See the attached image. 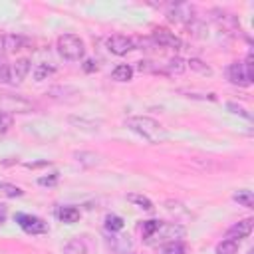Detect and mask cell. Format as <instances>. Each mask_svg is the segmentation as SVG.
<instances>
[{"mask_svg": "<svg viewBox=\"0 0 254 254\" xmlns=\"http://www.w3.org/2000/svg\"><path fill=\"white\" fill-rule=\"evenodd\" d=\"M123 226H125V222H123V218L117 216V214H109V216L105 218V228L111 230V232H119V230H123Z\"/></svg>", "mask_w": 254, "mask_h": 254, "instance_id": "d6986e66", "label": "cell"}, {"mask_svg": "<svg viewBox=\"0 0 254 254\" xmlns=\"http://www.w3.org/2000/svg\"><path fill=\"white\" fill-rule=\"evenodd\" d=\"M0 101H2L8 109H12V111L26 113V111L32 109V103H30V101H26V99H22V97H14V95H10V93H0Z\"/></svg>", "mask_w": 254, "mask_h": 254, "instance_id": "ba28073f", "label": "cell"}, {"mask_svg": "<svg viewBox=\"0 0 254 254\" xmlns=\"http://www.w3.org/2000/svg\"><path fill=\"white\" fill-rule=\"evenodd\" d=\"M107 50L115 56H125L127 52L135 50V40L127 38V36H121V34H115V36L107 38Z\"/></svg>", "mask_w": 254, "mask_h": 254, "instance_id": "5b68a950", "label": "cell"}, {"mask_svg": "<svg viewBox=\"0 0 254 254\" xmlns=\"http://www.w3.org/2000/svg\"><path fill=\"white\" fill-rule=\"evenodd\" d=\"M252 218H246V220H240L238 224H234L228 232H226V238H234V240H240V238H246L250 236L252 232Z\"/></svg>", "mask_w": 254, "mask_h": 254, "instance_id": "30bf717a", "label": "cell"}, {"mask_svg": "<svg viewBox=\"0 0 254 254\" xmlns=\"http://www.w3.org/2000/svg\"><path fill=\"white\" fill-rule=\"evenodd\" d=\"M10 125H12V115L6 111H0V133H6Z\"/></svg>", "mask_w": 254, "mask_h": 254, "instance_id": "484cf974", "label": "cell"}, {"mask_svg": "<svg viewBox=\"0 0 254 254\" xmlns=\"http://www.w3.org/2000/svg\"><path fill=\"white\" fill-rule=\"evenodd\" d=\"M58 52L67 62H79L85 54V48L75 34H62L58 38Z\"/></svg>", "mask_w": 254, "mask_h": 254, "instance_id": "3957f363", "label": "cell"}, {"mask_svg": "<svg viewBox=\"0 0 254 254\" xmlns=\"http://www.w3.org/2000/svg\"><path fill=\"white\" fill-rule=\"evenodd\" d=\"M44 165H48V161H42V163H28L26 167H28V169H36V167H44Z\"/></svg>", "mask_w": 254, "mask_h": 254, "instance_id": "d6a6232c", "label": "cell"}, {"mask_svg": "<svg viewBox=\"0 0 254 254\" xmlns=\"http://www.w3.org/2000/svg\"><path fill=\"white\" fill-rule=\"evenodd\" d=\"M0 192L6 194V196H10V198H16V196H22L24 194V190L20 187H14L10 183H0Z\"/></svg>", "mask_w": 254, "mask_h": 254, "instance_id": "44dd1931", "label": "cell"}, {"mask_svg": "<svg viewBox=\"0 0 254 254\" xmlns=\"http://www.w3.org/2000/svg\"><path fill=\"white\" fill-rule=\"evenodd\" d=\"M6 220V204H0V224Z\"/></svg>", "mask_w": 254, "mask_h": 254, "instance_id": "1f68e13d", "label": "cell"}, {"mask_svg": "<svg viewBox=\"0 0 254 254\" xmlns=\"http://www.w3.org/2000/svg\"><path fill=\"white\" fill-rule=\"evenodd\" d=\"M238 252V240L234 238H224L222 242L216 244L214 254H236Z\"/></svg>", "mask_w": 254, "mask_h": 254, "instance_id": "4fadbf2b", "label": "cell"}, {"mask_svg": "<svg viewBox=\"0 0 254 254\" xmlns=\"http://www.w3.org/2000/svg\"><path fill=\"white\" fill-rule=\"evenodd\" d=\"M24 44H26V40H24L22 36H14V34L6 36V52H16V50H20Z\"/></svg>", "mask_w": 254, "mask_h": 254, "instance_id": "ffe728a7", "label": "cell"}, {"mask_svg": "<svg viewBox=\"0 0 254 254\" xmlns=\"http://www.w3.org/2000/svg\"><path fill=\"white\" fill-rule=\"evenodd\" d=\"M153 42L157 46H163V48H175V50H181L183 48L181 38L175 36L173 32L165 30V28H155L153 30Z\"/></svg>", "mask_w": 254, "mask_h": 254, "instance_id": "8992f818", "label": "cell"}, {"mask_svg": "<svg viewBox=\"0 0 254 254\" xmlns=\"http://www.w3.org/2000/svg\"><path fill=\"white\" fill-rule=\"evenodd\" d=\"M167 18H169L171 22H177V24L189 22V20H192V6H190V4H185V2L171 4L169 12H167Z\"/></svg>", "mask_w": 254, "mask_h": 254, "instance_id": "52a82bcc", "label": "cell"}, {"mask_svg": "<svg viewBox=\"0 0 254 254\" xmlns=\"http://www.w3.org/2000/svg\"><path fill=\"white\" fill-rule=\"evenodd\" d=\"M161 254H185V246L179 240H173V242H167L163 246Z\"/></svg>", "mask_w": 254, "mask_h": 254, "instance_id": "603a6c76", "label": "cell"}, {"mask_svg": "<svg viewBox=\"0 0 254 254\" xmlns=\"http://www.w3.org/2000/svg\"><path fill=\"white\" fill-rule=\"evenodd\" d=\"M16 222L20 224V228L28 234H44L48 232V224L38 218V216H32V214H24V212H18L16 214Z\"/></svg>", "mask_w": 254, "mask_h": 254, "instance_id": "277c9868", "label": "cell"}, {"mask_svg": "<svg viewBox=\"0 0 254 254\" xmlns=\"http://www.w3.org/2000/svg\"><path fill=\"white\" fill-rule=\"evenodd\" d=\"M226 107H228V109H230L232 113H236V115H242V117H246V119H250V113H248V111H246L244 107H240V105H236V103H228Z\"/></svg>", "mask_w": 254, "mask_h": 254, "instance_id": "83f0119b", "label": "cell"}, {"mask_svg": "<svg viewBox=\"0 0 254 254\" xmlns=\"http://www.w3.org/2000/svg\"><path fill=\"white\" fill-rule=\"evenodd\" d=\"M52 73H54V67L48 65V64H38L36 69H34V77H36V81H42V79H46V77L52 75Z\"/></svg>", "mask_w": 254, "mask_h": 254, "instance_id": "7402d4cb", "label": "cell"}, {"mask_svg": "<svg viewBox=\"0 0 254 254\" xmlns=\"http://www.w3.org/2000/svg\"><path fill=\"white\" fill-rule=\"evenodd\" d=\"M185 67H187V64H185L181 58H173V60H169V62L165 64V71H167L169 75H179V73L185 71Z\"/></svg>", "mask_w": 254, "mask_h": 254, "instance_id": "2e32d148", "label": "cell"}, {"mask_svg": "<svg viewBox=\"0 0 254 254\" xmlns=\"http://www.w3.org/2000/svg\"><path fill=\"white\" fill-rule=\"evenodd\" d=\"M4 54H8V52H6V36L0 34V58H2Z\"/></svg>", "mask_w": 254, "mask_h": 254, "instance_id": "4dcf8cb0", "label": "cell"}, {"mask_svg": "<svg viewBox=\"0 0 254 254\" xmlns=\"http://www.w3.org/2000/svg\"><path fill=\"white\" fill-rule=\"evenodd\" d=\"M58 216H60L62 222H65V224H73V222L79 220V210H77L75 206H62L60 212H58Z\"/></svg>", "mask_w": 254, "mask_h": 254, "instance_id": "7c38bea8", "label": "cell"}, {"mask_svg": "<svg viewBox=\"0 0 254 254\" xmlns=\"http://www.w3.org/2000/svg\"><path fill=\"white\" fill-rule=\"evenodd\" d=\"M246 254H254V252H252V250H248V252H246Z\"/></svg>", "mask_w": 254, "mask_h": 254, "instance_id": "836d02e7", "label": "cell"}, {"mask_svg": "<svg viewBox=\"0 0 254 254\" xmlns=\"http://www.w3.org/2000/svg\"><path fill=\"white\" fill-rule=\"evenodd\" d=\"M0 81H12V73H10V65L0 62Z\"/></svg>", "mask_w": 254, "mask_h": 254, "instance_id": "4316f807", "label": "cell"}, {"mask_svg": "<svg viewBox=\"0 0 254 254\" xmlns=\"http://www.w3.org/2000/svg\"><path fill=\"white\" fill-rule=\"evenodd\" d=\"M143 242L155 246L159 242H173L185 236V228L177 222H163V220H145L143 222Z\"/></svg>", "mask_w": 254, "mask_h": 254, "instance_id": "6da1fadb", "label": "cell"}, {"mask_svg": "<svg viewBox=\"0 0 254 254\" xmlns=\"http://www.w3.org/2000/svg\"><path fill=\"white\" fill-rule=\"evenodd\" d=\"M187 64H189L190 69H194V71H198V73H202V75H210V73H212V69H210L206 64H202L200 60H194V58H192V60H189Z\"/></svg>", "mask_w": 254, "mask_h": 254, "instance_id": "cb8c5ba5", "label": "cell"}, {"mask_svg": "<svg viewBox=\"0 0 254 254\" xmlns=\"http://www.w3.org/2000/svg\"><path fill=\"white\" fill-rule=\"evenodd\" d=\"M127 200H129V202H133V204H137V206H139V208H143V210H153V202H151L147 196H143V194L131 192V194H127Z\"/></svg>", "mask_w": 254, "mask_h": 254, "instance_id": "ac0fdd59", "label": "cell"}, {"mask_svg": "<svg viewBox=\"0 0 254 254\" xmlns=\"http://www.w3.org/2000/svg\"><path fill=\"white\" fill-rule=\"evenodd\" d=\"M242 65H244V71H246V77H248V81L252 83V81H254V64H252V52H248V56H246V62H242Z\"/></svg>", "mask_w": 254, "mask_h": 254, "instance_id": "d4e9b609", "label": "cell"}, {"mask_svg": "<svg viewBox=\"0 0 254 254\" xmlns=\"http://www.w3.org/2000/svg\"><path fill=\"white\" fill-rule=\"evenodd\" d=\"M232 198L238 204L246 206V208H254V194H252V190H238V192H234Z\"/></svg>", "mask_w": 254, "mask_h": 254, "instance_id": "e0dca14e", "label": "cell"}, {"mask_svg": "<svg viewBox=\"0 0 254 254\" xmlns=\"http://www.w3.org/2000/svg\"><path fill=\"white\" fill-rule=\"evenodd\" d=\"M228 79H230L234 85H250L242 62H234V64H230V67H228Z\"/></svg>", "mask_w": 254, "mask_h": 254, "instance_id": "9c48e42d", "label": "cell"}, {"mask_svg": "<svg viewBox=\"0 0 254 254\" xmlns=\"http://www.w3.org/2000/svg\"><path fill=\"white\" fill-rule=\"evenodd\" d=\"M58 183V175H50V177H40L38 179V185L42 187H54Z\"/></svg>", "mask_w": 254, "mask_h": 254, "instance_id": "f1b7e54d", "label": "cell"}, {"mask_svg": "<svg viewBox=\"0 0 254 254\" xmlns=\"http://www.w3.org/2000/svg\"><path fill=\"white\" fill-rule=\"evenodd\" d=\"M125 125L135 131L137 135H141L143 139H147L149 143H157L165 137V131H163V125L151 117H145V115H135V117H129L125 121Z\"/></svg>", "mask_w": 254, "mask_h": 254, "instance_id": "7a4b0ae2", "label": "cell"}, {"mask_svg": "<svg viewBox=\"0 0 254 254\" xmlns=\"http://www.w3.org/2000/svg\"><path fill=\"white\" fill-rule=\"evenodd\" d=\"M111 77H113L115 81H129V79L133 77V67L127 65V64H121V65H117V67L111 71Z\"/></svg>", "mask_w": 254, "mask_h": 254, "instance_id": "5bb4252c", "label": "cell"}, {"mask_svg": "<svg viewBox=\"0 0 254 254\" xmlns=\"http://www.w3.org/2000/svg\"><path fill=\"white\" fill-rule=\"evenodd\" d=\"M83 69H85L87 73H91V71H95V69H97V64H95V60H87V62L83 64Z\"/></svg>", "mask_w": 254, "mask_h": 254, "instance_id": "f546056e", "label": "cell"}, {"mask_svg": "<svg viewBox=\"0 0 254 254\" xmlns=\"http://www.w3.org/2000/svg\"><path fill=\"white\" fill-rule=\"evenodd\" d=\"M28 71H30V62L26 60V58H22V60H16L14 62V65L10 67V73H12V81L14 83H20L26 75H28Z\"/></svg>", "mask_w": 254, "mask_h": 254, "instance_id": "8fae6325", "label": "cell"}, {"mask_svg": "<svg viewBox=\"0 0 254 254\" xmlns=\"http://www.w3.org/2000/svg\"><path fill=\"white\" fill-rule=\"evenodd\" d=\"M87 248H85V242L81 238H71L65 246H64V254H85Z\"/></svg>", "mask_w": 254, "mask_h": 254, "instance_id": "9a60e30c", "label": "cell"}]
</instances>
